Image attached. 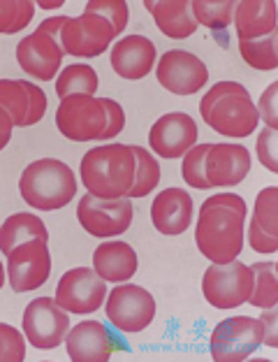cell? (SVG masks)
Here are the masks:
<instances>
[{
	"mask_svg": "<svg viewBox=\"0 0 278 362\" xmlns=\"http://www.w3.org/2000/svg\"><path fill=\"white\" fill-rule=\"evenodd\" d=\"M236 33L239 40H258L276 30V3L274 0H241L234 3Z\"/></svg>",
	"mask_w": 278,
	"mask_h": 362,
	"instance_id": "cell-23",
	"label": "cell"
},
{
	"mask_svg": "<svg viewBox=\"0 0 278 362\" xmlns=\"http://www.w3.org/2000/svg\"><path fill=\"white\" fill-rule=\"evenodd\" d=\"M65 21H68V16H49V19H44L42 23H40L37 30L47 33V35H52L61 42V30L65 26Z\"/></svg>",
	"mask_w": 278,
	"mask_h": 362,
	"instance_id": "cell-43",
	"label": "cell"
},
{
	"mask_svg": "<svg viewBox=\"0 0 278 362\" xmlns=\"http://www.w3.org/2000/svg\"><path fill=\"white\" fill-rule=\"evenodd\" d=\"M243 221H246V214L223 207V204L202 207L198 226H195V242L202 256L211 262L236 260L243 249Z\"/></svg>",
	"mask_w": 278,
	"mask_h": 362,
	"instance_id": "cell-4",
	"label": "cell"
},
{
	"mask_svg": "<svg viewBox=\"0 0 278 362\" xmlns=\"http://www.w3.org/2000/svg\"><path fill=\"white\" fill-rule=\"evenodd\" d=\"M209 186H236L248 177L250 153L243 144H211L204 160Z\"/></svg>",
	"mask_w": 278,
	"mask_h": 362,
	"instance_id": "cell-17",
	"label": "cell"
},
{
	"mask_svg": "<svg viewBox=\"0 0 278 362\" xmlns=\"http://www.w3.org/2000/svg\"><path fill=\"white\" fill-rule=\"evenodd\" d=\"M111 70L123 79H142L155 65V45L144 35H126L111 47Z\"/></svg>",
	"mask_w": 278,
	"mask_h": 362,
	"instance_id": "cell-19",
	"label": "cell"
},
{
	"mask_svg": "<svg viewBox=\"0 0 278 362\" xmlns=\"http://www.w3.org/2000/svg\"><path fill=\"white\" fill-rule=\"evenodd\" d=\"M84 14H95L102 16L104 21L111 23L114 33H123L128 26V16H130V7L126 0H91L86 3Z\"/></svg>",
	"mask_w": 278,
	"mask_h": 362,
	"instance_id": "cell-34",
	"label": "cell"
},
{
	"mask_svg": "<svg viewBox=\"0 0 278 362\" xmlns=\"http://www.w3.org/2000/svg\"><path fill=\"white\" fill-rule=\"evenodd\" d=\"M26 88H28V95H30V110H28V117H26V123H23V128L35 126L37 121H42L44 112H47V95H44V90L37 88L35 84H30V81H26Z\"/></svg>",
	"mask_w": 278,
	"mask_h": 362,
	"instance_id": "cell-39",
	"label": "cell"
},
{
	"mask_svg": "<svg viewBox=\"0 0 278 362\" xmlns=\"http://www.w3.org/2000/svg\"><path fill=\"white\" fill-rule=\"evenodd\" d=\"M253 291V269L239 260L214 262L202 276V293L211 307L236 309L248 302Z\"/></svg>",
	"mask_w": 278,
	"mask_h": 362,
	"instance_id": "cell-6",
	"label": "cell"
},
{
	"mask_svg": "<svg viewBox=\"0 0 278 362\" xmlns=\"http://www.w3.org/2000/svg\"><path fill=\"white\" fill-rule=\"evenodd\" d=\"M278 133L274 128H262L258 137V158L269 172H278Z\"/></svg>",
	"mask_w": 278,
	"mask_h": 362,
	"instance_id": "cell-36",
	"label": "cell"
},
{
	"mask_svg": "<svg viewBox=\"0 0 278 362\" xmlns=\"http://www.w3.org/2000/svg\"><path fill=\"white\" fill-rule=\"evenodd\" d=\"M137 160L130 144H100L81 158L79 177L86 191L102 200L128 197L135 184Z\"/></svg>",
	"mask_w": 278,
	"mask_h": 362,
	"instance_id": "cell-1",
	"label": "cell"
},
{
	"mask_svg": "<svg viewBox=\"0 0 278 362\" xmlns=\"http://www.w3.org/2000/svg\"><path fill=\"white\" fill-rule=\"evenodd\" d=\"M200 114L207 126L225 137H248L260 123L250 93L236 81L211 86L200 103Z\"/></svg>",
	"mask_w": 278,
	"mask_h": 362,
	"instance_id": "cell-2",
	"label": "cell"
},
{
	"mask_svg": "<svg viewBox=\"0 0 278 362\" xmlns=\"http://www.w3.org/2000/svg\"><path fill=\"white\" fill-rule=\"evenodd\" d=\"M262 346V323L253 316L220 320L211 332V358L216 362H241Z\"/></svg>",
	"mask_w": 278,
	"mask_h": 362,
	"instance_id": "cell-7",
	"label": "cell"
},
{
	"mask_svg": "<svg viewBox=\"0 0 278 362\" xmlns=\"http://www.w3.org/2000/svg\"><path fill=\"white\" fill-rule=\"evenodd\" d=\"M102 100V107H104V112H107V128H104V133H102V142H107V139H114L116 137L121 130H123L126 126V112H123V107H121L116 100H111V98H100Z\"/></svg>",
	"mask_w": 278,
	"mask_h": 362,
	"instance_id": "cell-38",
	"label": "cell"
},
{
	"mask_svg": "<svg viewBox=\"0 0 278 362\" xmlns=\"http://www.w3.org/2000/svg\"><path fill=\"white\" fill-rule=\"evenodd\" d=\"M3 284H5V267L0 265V288H3Z\"/></svg>",
	"mask_w": 278,
	"mask_h": 362,
	"instance_id": "cell-46",
	"label": "cell"
},
{
	"mask_svg": "<svg viewBox=\"0 0 278 362\" xmlns=\"http://www.w3.org/2000/svg\"><path fill=\"white\" fill-rule=\"evenodd\" d=\"M26 358V339L16 327L0 323V362H21Z\"/></svg>",
	"mask_w": 278,
	"mask_h": 362,
	"instance_id": "cell-35",
	"label": "cell"
},
{
	"mask_svg": "<svg viewBox=\"0 0 278 362\" xmlns=\"http://www.w3.org/2000/svg\"><path fill=\"white\" fill-rule=\"evenodd\" d=\"M65 346H68L70 360L75 362H104L116 351L107 327L97 320H84L70 327L65 334Z\"/></svg>",
	"mask_w": 278,
	"mask_h": 362,
	"instance_id": "cell-18",
	"label": "cell"
},
{
	"mask_svg": "<svg viewBox=\"0 0 278 362\" xmlns=\"http://www.w3.org/2000/svg\"><path fill=\"white\" fill-rule=\"evenodd\" d=\"M77 218L88 235L109 240V237L123 235L133 223V202L128 197L102 200L88 193L77 204Z\"/></svg>",
	"mask_w": 278,
	"mask_h": 362,
	"instance_id": "cell-8",
	"label": "cell"
},
{
	"mask_svg": "<svg viewBox=\"0 0 278 362\" xmlns=\"http://www.w3.org/2000/svg\"><path fill=\"white\" fill-rule=\"evenodd\" d=\"M54 300L70 314H93L107 300V284L95 269L75 267L61 276Z\"/></svg>",
	"mask_w": 278,
	"mask_h": 362,
	"instance_id": "cell-11",
	"label": "cell"
},
{
	"mask_svg": "<svg viewBox=\"0 0 278 362\" xmlns=\"http://www.w3.org/2000/svg\"><path fill=\"white\" fill-rule=\"evenodd\" d=\"M70 330V318L54 298L32 300L23 311V332L26 339L40 351H52L65 341Z\"/></svg>",
	"mask_w": 278,
	"mask_h": 362,
	"instance_id": "cell-9",
	"label": "cell"
},
{
	"mask_svg": "<svg viewBox=\"0 0 278 362\" xmlns=\"http://www.w3.org/2000/svg\"><path fill=\"white\" fill-rule=\"evenodd\" d=\"M0 107L10 114L14 128H23L30 110V95L26 81L21 79H0Z\"/></svg>",
	"mask_w": 278,
	"mask_h": 362,
	"instance_id": "cell-28",
	"label": "cell"
},
{
	"mask_svg": "<svg viewBox=\"0 0 278 362\" xmlns=\"http://www.w3.org/2000/svg\"><path fill=\"white\" fill-rule=\"evenodd\" d=\"M95 90H97V75L93 68H88L84 63L68 65L59 75V79H56V95L61 100L75 93L95 95Z\"/></svg>",
	"mask_w": 278,
	"mask_h": 362,
	"instance_id": "cell-27",
	"label": "cell"
},
{
	"mask_svg": "<svg viewBox=\"0 0 278 362\" xmlns=\"http://www.w3.org/2000/svg\"><path fill=\"white\" fill-rule=\"evenodd\" d=\"M63 47L56 37L47 33H30L16 47V61L21 70L40 81H52L63 63Z\"/></svg>",
	"mask_w": 278,
	"mask_h": 362,
	"instance_id": "cell-16",
	"label": "cell"
},
{
	"mask_svg": "<svg viewBox=\"0 0 278 362\" xmlns=\"http://www.w3.org/2000/svg\"><path fill=\"white\" fill-rule=\"evenodd\" d=\"M214 204H223V207H230V209H236L239 214H246V202L241 200L239 195L234 193H220V195H211L209 200H204L202 207H214Z\"/></svg>",
	"mask_w": 278,
	"mask_h": 362,
	"instance_id": "cell-42",
	"label": "cell"
},
{
	"mask_svg": "<svg viewBox=\"0 0 278 362\" xmlns=\"http://www.w3.org/2000/svg\"><path fill=\"white\" fill-rule=\"evenodd\" d=\"M30 240H42L49 242V233L47 226L42 223V218L32 216V214H12L10 218H5V223L0 226V251L10 253L12 249H16L23 242Z\"/></svg>",
	"mask_w": 278,
	"mask_h": 362,
	"instance_id": "cell-24",
	"label": "cell"
},
{
	"mask_svg": "<svg viewBox=\"0 0 278 362\" xmlns=\"http://www.w3.org/2000/svg\"><path fill=\"white\" fill-rule=\"evenodd\" d=\"M104 314L121 332H142L155 318V300L142 286H116L107 298Z\"/></svg>",
	"mask_w": 278,
	"mask_h": 362,
	"instance_id": "cell-10",
	"label": "cell"
},
{
	"mask_svg": "<svg viewBox=\"0 0 278 362\" xmlns=\"http://www.w3.org/2000/svg\"><path fill=\"white\" fill-rule=\"evenodd\" d=\"M198 142V126L183 112H169L151 126L149 146L162 158H181Z\"/></svg>",
	"mask_w": 278,
	"mask_h": 362,
	"instance_id": "cell-15",
	"label": "cell"
},
{
	"mask_svg": "<svg viewBox=\"0 0 278 362\" xmlns=\"http://www.w3.org/2000/svg\"><path fill=\"white\" fill-rule=\"evenodd\" d=\"M209 146L211 144H195L193 149H188L183 153L181 175L186 179V184L198 188V191H207V188H211L207 181V172H204V160H207Z\"/></svg>",
	"mask_w": 278,
	"mask_h": 362,
	"instance_id": "cell-32",
	"label": "cell"
},
{
	"mask_svg": "<svg viewBox=\"0 0 278 362\" xmlns=\"http://www.w3.org/2000/svg\"><path fill=\"white\" fill-rule=\"evenodd\" d=\"M191 7L195 21L211 30H225L234 16L232 0H195V3H191Z\"/></svg>",
	"mask_w": 278,
	"mask_h": 362,
	"instance_id": "cell-30",
	"label": "cell"
},
{
	"mask_svg": "<svg viewBox=\"0 0 278 362\" xmlns=\"http://www.w3.org/2000/svg\"><path fill=\"white\" fill-rule=\"evenodd\" d=\"M42 10H59V7L63 5V0H56V3H47V0H42V3H37Z\"/></svg>",
	"mask_w": 278,
	"mask_h": 362,
	"instance_id": "cell-45",
	"label": "cell"
},
{
	"mask_svg": "<svg viewBox=\"0 0 278 362\" xmlns=\"http://www.w3.org/2000/svg\"><path fill=\"white\" fill-rule=\"evenodd\" d=\"M144 7L153 14L155 26L162 35L171 40H186L198 30L200 23L195 21L193 7L186 0H146Z\"/></svg>",
	"mask_w": 278,
	"mask_h": 362,
	"instance_id": "cell-21",
	"label": "cell"
},
{
	"mask_svg": "<svg viewBox=\"0 0 278 362\" xmlns=\"http://www.w3.org/2000/svg\"><path fill=\"white\" fill-rule=\"evenodd\" d=\"M12 128H14V123L10 119V114H7L3 107H0V151L5 149L7 144H10V139H12Z\"/></svg>",
	"mask_w": 278,
	"mask_h": 362,
	"instance_id": "cell-44",
	"label": "cell"
},
{
	"mask_svg": "<svg viewBox=\"0 0 278 362\" xmlns=\"http://www.w3.org/2000/svg\"><path fill=\"white\" fill-rule=\"evenodd\" d=\"M260 323H262V344L276 349L278 346V311H276V307L265 309V314L260 316Z\"/></svg>",
	"mask_w": 278,
	"mask_h": 362,
	"instance_id": "cell-41",
	"label": "cell"
},
{
	"mask_svg": "<svg viewBox=\"0 0 278 362\" xmlns=\"http://www.w3.org/2000/svg\"><path fill=\"white\" fill-rule=\"evenodd\" d=\"M155 77L167 88L169 93L176 95H193L200 88L207 86L209 70L204 61L183 49H169L160 56L158 68H155Z\"/></svg>",
	"mask_w": 278,
	"mask_h": 362,
	"instance_id": "cell-14",
	"label": "cell"
},
{
	"mask_svg": "<svg viewBox=\"0 0 278 362\" xmlns=\"http://www.w3.org/2000/svg\"><path fill=\"white\" fill-rule=\"evenodd\" d=\"M253 221L265 230L267 235L278 237V188L269 186L260 191L255 200V216Z\"/></svg>",
	"mask_w": 278,
	"mask_h": 362,
	"instance_id": "cell-33",
	"label": "cell"
},
{
	"mask_svg": "<svg viewBox=\"0 0 278 362\" xmlns=\"http://www.w3.org/2000/svg\"><path fill=\"white\" fill-rule=\"evenodd\" d=\"M248 242L253 246V251H258V253H276L278 251V237L267 235L255 221H250V226H248Z\"/></svg>",
	"mask_w": 278,
	"mask_h": 362,
	"instance_id": "cell-40",
	"label": "cell"
},
{
	"mask_svg": "<svg viewBox=\"0 0 278 362\" xmlns=\"http://www.w3.org/2000/svg\"><path fill=\"white\" fill-rule=\"evenodd\" d=\"M239 52L253 70L272 72L278 68V33L274 30L258 40H239Z\"/></svg>",
	"mask_w": 278,
	"mask_h": 362,
	"instance_id": "cell-25",
	"label": "cell"
},
{
	"mask_svg": "<svg viewBox=\"0 0 278 362\" xmlns=\"http://www.w3.org/2000/svg\"><path fill=\"white\" fill-rule=\"evenodd\" d=\"M56 128L72 142H93L100 139L107 128V112L95 95L75 93L63 98L56 110Z\"/></svg>",
	"mask_w": 278,
	"mask_h": 362,
	"instance_id": "cell-5",
	"label": "cell"
},
{
	"mask_svg": "<svg viewBox=\"0 0 278 362\" xmlns=\"http://www.w3.org/2000/svg\"><path fill=\"white\" fill-rule=\"evenodd\" d=\"M35 5L30 0H0V35H14L32 21Z\"/></svg>",
	"mask_w": 278,
	"mask_h": 362,
	"instance_id": "cell-31",
	"label": "cell"
},
{
	"mask_svg": "<svg viewBox=\"0 0 278 362\" xmlns=\"http://www.w3.org/2000/svg\"><path fill=\"white\" fill-rule=\"evenodd\" d=\"M116 37L111 23L104 21L102 16L95 14H81L75 19L65 21L61 30V47L65 54L79 56V59H93L109 49L111 40Z\"/></svg>",
	"mask_w": 278,
	"mask_h": 362,
	"instance_id": "cell-13",
	"label": "cell"
},
{
	"mask_svg": "<svg viewBox=\"0 0 278 362\" xmlns=\"http://www.w3.org/2000/svg\"><path fill=\"white\" fill-rule=\"evenodd\" d=\"M21 197L32 209L54 211L63 209L75 200L77 179L63 160L42 158L35 160L23 170L19 181Z\"/></svg>",
	"mask_w": 278,
	"mask_h": 362,
	"instance_id": "cell-3",
	"label": "cell"
},
{
	"mask_svg": "<svg viewBox=\"0 0 278 362\" xmlns=\"http://www.w3.org/2000/svg\"><path fill=\"white\" fill-rule=\"evenodd\" d=\"M253 269V291L248 302L258 309H272L278 304V281H276V262L265 260L250 265Z\"/></svg>",
	"mask_w": 278,
	"mask_h": 362,
	"instance_id": "cell-26",
	"label": "cell"
},
{
	"mask_svg": "<svg viewBox=\"0 0 278 362\" xmlns=\"http://www.w3.org/2000/svg\"><path fill=\"white\" fill-rule=\"evenodd\" d=\"M93 267L104 281H128L137 272V253L126 242H104L93 253Z\"/></svg>",
	"mask_w": 278,
	"mask_h": 362,
	"instance_id": "cell-22",
	"label": "cell"
},
{
	"mask_svg": "<svg viewBox=\"0 0 278 362\" xmlns=\"http://www.w3.org/2000/svg\"><path fill=\"white\" fill-rule=\"evenodd\" d=\"M49 274H52V256L47 242L30 240L7 253V279L14 293L37 291Z\"/></svg>",
	"mask_w": 278,
	"mask_h": 362,
	"instance_id": "cell-12",
	"label": "cell"
},
{
	"mask_svg": "<svg viewBox=\"0 0 278 362\" xmlns=\"http://www.w3.org/2000/svg\"><path fill=\"white\" fill-rule=\"evenodd\" d=\"M276 95H278V81H272L267 86V90L260 95V105L255 107L258 110V119H262L267 123V128H278V103H276Z\"/></svg>",
	"mask_w": 278,
	"mask_h": 362,
	"instance_id": "cell-37",
	"label": "cell"
},
{
	"mask_svg": "<svg viewBox=\"0 0 278 362\" xmlns=\"http://www.w3.org/2000/svg\"><path fill=\"white\" fill-rule=\"evenodd\" d=\"M151 221L162 235H183L193 221V197L183 188H167L158 193L151 204Z\"/></svg>",
	"mask_w": 278,
	"mask_h": 362,
	"instance_id": "cell-20",
	"label": "cell"
},
{
	"mask_svg": "<svg viewBox=\"0 0 278 362\" xmlns=\"http://www.w3.org/2000/svg\"><path fill=\"white\" fill-rule=\"evenodd\" d=\"M130 149L135 153V160H137V175H135V184L130 188L128 193V200H135V197H144L149 195L155 186H158L160 181V165L158 160L153 158V156L142 149V146H133L130 144Z\"/></svg>",
	"mask_w": 278,
	"mask_h": 362,
	"instance_id": "cell-29",
	"label": "cell"
}]
</instances>
